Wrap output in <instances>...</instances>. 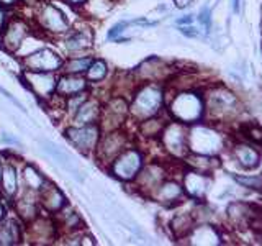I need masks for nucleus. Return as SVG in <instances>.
Wrapping results in <instances>:
<instances>
[{
	"mask_svg": "<svg viewBox=\"0 0 262 246\" xmlns=\"http://www.w3.org/2000/svg\"><path fill=\"white\" fill-rule=\"evenodd\" d=\"M205 100V121L223 125L234 123L244 113V104L234 90L221 82H213L202 90Z\"/></svg>",
	"mask_w": 262,
	"mask_h": 246,
	"instance_id": "1",
	"label": "nucleus"
},
{
	"mask_svg": "<svg viewBox=\"0 0 262 246\" xmlns=\"http://www.w3.org/2000/svg\"><path fill=\"white\" fill-rule=\"evenodd\" d=\"M166 113L170 120L193 125L205 120V100L200 89H167Z\"/></svg>",
	"mask_w": 262,
	"mask_h": 246,
	"instance_id": "2",
	"label": "nucleus"
},
{
	"mask_svg": "<svg viewBox=\"0 0 262 246\" xmlns=\"http://www.w3.org/2000/svg\"><path fill=\"white\" fill-rule=\"evenodd\" d=\"M128 102L131 121H139L159 115L166 109V84H161V82H138Z\"/></svg>",
	"mask_w": 262,
	"mask_h": 246,
	"instance_id": "3",
	"label": "nucleus"
},
{
	"mask_svg": "<svg viewBox=\"0 0 262 246\" xmlns=\"http://www.w3.org/2000/svg\"><path fill=\"white\" fill-rule=\"evenodd\" d=\"M31 22L35 31L48 38H61L69 31L72 22L59 5L53 0H41V2L31 8Z\"/></svg>",
	"mask_w": 262,
	"mask_h": 246,
	"instance_id": "4",
	"label": "nucleus"
},
{
	"mask_svg": "<svg viewBox=\"0 0 262 246\" xmlns=\"http://www.w3.org/2000/svg\"><path fill=\"white\" fill-rule=\"evenodd\" d=\"M225 150L228 141L221 127L205 120L188 125V153L220 156Z\"/></svg>",
	"mask_w": 262,
	"mask_h": 246,
	"instance_id": "5",
	"label": "nucleus"
},
{
	"mask_svg": "<svg viewBox=\"0 0 262 246\" xmlns=\"http://www.w3.org/2000/svg\"><path fill=\"white\" fill-rule=\"evenodd\" d=\"M146 161H147L146 150L133 141L106 166V172L113 179L120 180L123 184H131L139 174V171H141Z\"/></svg>",
	"mask_w": 262,
	"mask_h": 246,
	"instance_id": "6",
	"label": "nucleus"
},
{
	"mask_svg": "<svg viewBox=\"0 0 262 246\" xmlns=\"http://www.w3.org/2000/svg\"><path fill=\"white\" fill-rule=\"evenodd\" d=\"M33 31H35V27H33L31 18L21 13V7L16 8V10L10 13V18H8L2 31H0V48H2L7 54L15 56V53L18 51L20 46L23 45V41L27 39Z\"/></svg>",
	"mask_w": 262,
	"mask_h": 246,
	"instance_id": "7",
	"label": "nucleus"
},
{
	"mask_svg": "<svg viewBox=\"0 0 262 246\" xmlns=\"http://www.w3.org/2000/svg\"><path fill=\"white\" fill-rule=\"evenodd\" d=\"M158 145L170 161H182L188 154V125L177 120H167Z\"/></svg>",
	"mask_w": 262,
	"mask_h": 246,
	"instance_id": "8",
	"label": "nucleus"
},
{
	"mask_svg": "<svg viewBox=\"0 0 262 246\" xmlns=\"http://www.w3.org/2000/svg\"><path fill=\"white\" fill-rule=\"evenodd\" d=\"M133 141H135V138L133 135H129V131L126 128L102 131L92 158L100 164L103 169H106V166Z\"/></svg>",
	"mask_w": 262,
	"mask_h": 246,
	"instance_id": "9",
	"label": "nucleus"
},
{
	"mask_svg": "<svg viewBox=\"0 0 262 246\" xmlns=\"http://www.w3.org/2000/svg\"><path fill=\"white\" fill-rule=\"evenodd\" d=\"M167 159V158H166ZM166 159H147L144 166L139 171L136 179L131 182L135 192H138L144 199H149L151 194L158 189L167 176H170L169 161Z\"/></svg>",
	"mask_w": 262,
	"mask_h": 246,
	"instance_id": "10",
	"label": "nucleus"
},
{
	"mask_svg": "<svg viewBox=\"0 0 262 246\" xmlns=\"http://www.w3.org/2000/svg\"><path fill=\"white\" fill-rule=\"evenodd\" d=\"M62 135L66 141L77 153L92 158L102 135V128L98 123H92V125H68L62 130Z\"/></svg>",
	"mask_w": 262,
	"mask_h": 246,
	"instance_id": "11",
	"label": "nucleus"
},
{
	"mask_svg": "<svg viewBox=\"0 0 262 246\" xmlns=\"http://www.w3.org/2000/svg\"><path fill=\"white\" fill-rule=\"evenodd\" d=\"M129 118V102L123 95H108L103 100L102 115H100V125L102 131H110L117 128H126Z\"/></svg>",
	"mask_w": 262,
	"mask_h": 246,
	"instance_id": "12",
	"label": "nucleus"
},
{
	"mask_svg": "<svg viewBox=\"0 0 262 246\" xmlns=\"http://www.w3.org/2000/svg\"><path fill=\"white\" fill-rule=\"evenodd\" d=\"M18 79L23 82V86L27 87L41 104L48 102L56 92V82H57L56 72L21 69L18 74Z\"/></svg>",
	"mask_w": 262,
	"mask_h": 246,
	"instance_id": "13",
	"label": "nucleus"
},
{
	"mask_svg": "<svg viewBox=\"0 0 262 246\" xmlns=\"http://www.w3.org/2000/svg\"><path fill=\"white\" fill-rule=\"evenodd\" d=\"M64 54L56 49L43 46L27 56L20 57V68L28 71H43V72H56L59 74L64 64Z\"/></svg>",
	"mask_w": 262,
	"mask_h": 246,
	"instance_id": "14",
	"label": "nucleus"
},
{
	"mask_svg": "<svg viewBox=\"0 0 262 246\" xmlns=\"http://www.w3.org/2000/svg\"><path fill=\"white\" fill-rule=\"evenodd\" d=\"M25 240L31 244H51L59 240V228L53 215L41 212L36 218L25 223Z\"/></svg>",
	"mask_w": 262,
	"mask_h": 246,
	"instance_id": "15",
	"label": "nucleus"
},
{
	"mask_svg": "<svg viewBox=\"0 0 262 246\" xmlns=\"http://www.w3.org/2000/svg\"><path fill=\"white\" fill-rule=\"evenodd\" d=\"M62 54L64 56H74V54H85L94 46V30L87 23L82 25H71L69 31L62 35L61 38Z\"/></svg>",
	"mask_w": 262,
	"mask_h": 246,
	"instance_id": "16",
	"label": "nucleus"
},
{
	"mask_svg": "<svg viewBox=\"0 0 262 246\" xmlns=\"http://www.w3.org/2000/svg\"><path fill=\"white\" fill-rule=\"evenodd\" d=\"M177 71L172 68V64L161 59L158 56H151L144 59L143 63H139L136 69H133V77L136 82H166L174 76Z\"/></svg>",
	"mask_w": 262,
	"mask_h": 246,
	"instance_id": "17",
	"label": "nucleus"
},
{
	"mask_svg": "<svg viewBox=\"0 0 262 246\" xmlns=\"http://www.w3.org/2000/svg\"><path fill=\"white\" fill-rule=\"evenodd\" d=\"M180 182H182L184 192L188 200L200 202L207 199L213 184V177L208 172H202L184 166L182 174H180Z\"/></svg>",
	"mask_w": 262,
	"mask_h": 246,
	"instance_id": "18",
	"label": "nucleus"
},
{
	"mask_svg": "<svg viewBox=\"0 0 262 246\" xmlns=\"http://www.w3.org/2000/svg\"><path fill=\"white\" fill-rule=\"evenodd\" d=\"M231 159L241 171L251 172L260 168L262 164V151L259 150V145L248 141V139H239L228 148Z\"/></svg>",
	"mask_w": 262,
	"mask_h": 246,
	"instance_id": "19",
	"label": "nucleus"
},
{
	"mask_svg": "<svg viewBox=\"0 0 262 246\" xmlns=\"http://www.w3.org/2000/svg\"><path fill=\"white\" fill-rule=\"evenodd\" d=\"M149 199L154 200L156 203L162 205V207H166V209L179 207V205H182L188 200L185 192H184V187H182V182H180V179L174 177L172 174L162 180V182L158 186V189L151 194Z\"/></svg>",
	"mask_w": 262,
	"mask_h": 246,
	"instance_id": "20",
	"label": "nucleus"
},
{
	"mask_svg": "<svg viewBox=\"0 0 262 246\" xmlns=\"http://www.w3.org/2000/svg\"><path fill=\"white\" fill-rule=\"evenodd\" d=\"M10 209L23 223H28V221L36 218L41 213L38 192H33V191H28V189L21 187L20 192L16 194V197L10 202Z\"/></svg>",
	"mask_w": 262,
	"mask_h": 246,
	"instance_id": "21",
	"label": "nucleus"
},
{
	"mask_svg": "<svg viewBox=\"0 0 262 246\" xmlns=\"http://www.w3.org/2000/svg\"><path fill=\"white\" fill-rule=\"evenodd\" d=\"M102 105L103 98L90 92L84 104L69 118V125H92V123H98L102 115Z\"/></svg>",
	"mask_w": 262,
	"mask_h": 246,
	"instance_id": "22",
	"label": "nucleus"
},
{
	"mask_svg": "<svg viewBox=\"0 0 262 246\" xmlns=\"http://www.w3.org/2000/svg\"><path fill=\"white\" fill-rule=\"evenodd\" d=\"M38 200H39L41 212L48 213V215H53V217L56 213H59L66 205L69 203L61 189L56 184L49 182V180H48V184L38 192Z\"/></svg>",
	"mask_w": 262,
	"mask_h": 246,
	"instance_id": "23",
	"label": "nucleus"
},
{
	"mask_svg": "<svg viewBox=\"0 0 262 246\" xmlns=\"http://www.w3.org/2000/svg\"><path fill=\"white\" fill-rule=\"evenodd\" d=\"M90 90V84L87 82L84 74H69V72H59L56 82V95L61 98H68L71 95H76L80 92Z\"/></svg>",
	"mask_w": 262,
	"mask_h": 246,
	"instance_id": "24",
	"label": "nucleus"
},
{
	"mask_svg": "<svg viewBox=\"0 0 262 246\" xmlns=\"http://www.w3.org/2000/svg\"><path fill=\"white\" fill-rule=\"evenodd\" d=\"M20 168L12 159H5L2 168V177H0V194H2L5 200L12 202L16 194L20 192Z\"/></svg>",
	"mask_w": 262,
	"mask_h": 246,
	"instance_id": "25",
	"label": "nucleus"
},
{
	"mask_svg": "<svg viewBox=\"0 0 262 246\" xmlns=\"http://www.w3.org/2000/svg\"><path fill=\"white\" fill-rule=\"evenodd\" d=\"M167 120H169V117H167L166 110H164L159 115H154V117L135 121V125H136L135 135H138V138H141L146 143H156L159 139L164 127H166Z\"/></svg>",
	"mask_w": 262,
	"mask_h": 246,
	"instance_id": "26",
	"label": "nucleus"
},
{
	"mask_svg": "<svg viewBox=\"0 0 262 246\" xmlns=\"http://www.w3.org/2000/svg\"><path fill=\"white\" fill-rule=\"evenodd\" d=\"M188 244H221L223 243V233H221V230L210 223V221H203V223H196L193 227V230L188 236L185 238Z\"/></svg>",
	"mask_w": 262,
	"mask_h": 246,
	"instance_id": "27",
	"label": "nucleus"
},
{
	"mask_svg": "<svg viewBox=\"0 0 262 246\" xmlns=\"http://www.w3.org/2000/svg\"><path fill=\"white\" fill-rule=\"evenodd\" d=\"M25 241V223L13 215L0 221V246H15Z\"/></svg>",
	"mask_w": 262,
	"mask_h": 246,
	"instance_id": "28",
	"label": "nucleus"
},
{
	"mask_svg": "<svg viewBox=\"0 0 262 246\" xmlns=\"http://www.w3.org/2000/svg\"><path fill=\"white\" fill-rule=\"evenodd\" d=\"M195 225H196V221H195L192 210H184V212H177L170 217L167 228H169L170 236L174 238V240L180 241V240H185Z\"/></svg>",
	"mask_w": 262,
	"mask_h": 246,
	"instance_id": "29",
	"label": "nucleus"
},
{
	"mask_svg": "<svg viewBox=\"0 0 262 246\" xmlns=\"http://www.w3.org/2000/svg\"><path fill=\"white\" fill-rule=\"evenodd\" d=\"M48 177L41 172L35 164L23 162L20 166V182L23 189H28L33 192H39L48 184Z\"/></svg>",
	"mask_w": 262,
	"mask_h": 246,
	"instance_id": "30",
	"label": "nucleus"
},
{
	"mask_svg": "<svg viewBox=\"0 0 262 246\" xmlns=\"http://www.w3.org/2000/svg\"><path fill=\"white\" fill-rule=\"evenodd\" d=\"M184 166L192 168L202 172H208L213 174V171L220 168V156H207V154H196V153H188L182 159Z\"/></svg>",
	"mask_w": 262,
	"mask_h": 246,
	"instance_id": "31",
	"label": "nucleus"
},
{
	"mask_svg": "<svg viewBox=\"0 0 262 246\" xmlns=\"http://www.w3.org/2000/svg\"><path fill=\"white\" fill-rule=\"evenodd\" d=\"M108 72H110V69H108L106 61L102 59V57H94L84 76L90 84V87H95V86H100L102 82L108 77Z\"/></svg>",
	"mask_w": 262,
	"mask_h": 246,
	"instance_id": "32",
	"label": "nucleus"
},
{
	"mask_svg": "<svg viewBox=\"0 0 262 246\" xmlns=\"http://www.w3.org/2000/svg\"><path fill=\"white\" fill-rule=\"evenodd\" d=\"M95 56L90 53L85 54H74V56H66L64 64L61 72H69V74H85L87 68L90 66Z\"/></svg>",
	"mask_w": 262,
	"mask_h": 246,
	"instance_id": "33",
	"label": "nucleus"
},
{
	"mask_svg": "<svg viewBox=\"0 0 262 246\" xmlns=\"http://www.w3.org/2000/svg\"><path fill=\"white\" fill-rule=\"evenodd\" d=\"M234 182H237L241 187L249 189V191H262V174H234Z\"/></svg>",
	"mask_w": 262,
	"mask_h": 246,
	"instance_id": "34",
	"label": "nucleus"
},
{
	"mask_svg": "<svg viewBox=\"0 0 262 246\" xmlns=\"http://www.w3.org/2000/svg\"><path fill=\"white\" fill-rule=\"evenodd\" d=\"M90 95V90H85V92H80V94H76V95H71L68 98H64V115L68 118H71L74 112H76L79 107L84 104L85 98Z\"/></svg>",
	"mask_w": 262,
	"mask_h": 246,
	"instance_id": "35",
	"label": "nucleus"
},
{
	"mask_svg": "<svg viewBox=\"0 0 262 246\" xmlns=\"http://www.w3.org/2000/svg\"><path fill=\"white\" fill-rule=\"evenodd\" d=\"M210 15H211L210 8H208V7H205L203 10L200 12L199 18H196V20H199V23L205 28V31H208V30H210Z\"/></svg>",
	"mask_w": 262,
	"mask_h": 246,
	"instance_id": "36",
	"label": "nucleus"
},
{
	"mask_svg": "<svg viewBox=\"0 0 262 246\" xmlns=\"http://www.w3.org/2000/svg\"><path fill=\"white\" fill-rule=\"evenodd\" d=\"M57 2H61V4L68 5V7L76 8V10H79V8L87 5V0H57Z\"/></svg>",
	"mask_w": 262,
	"mask_h": 246,
	"instance_id": "37",
	"label": "nucleus"
},
{
	"mask_svg": "<svg viewBox=\"0 0 262 246\" xmlns=\"http://www.w3.org/2000/svg\"><path fill=\"white\" fill-rule=\"evenodd\" d=\"M10 10H7V8L4 5H0V31H2V28L7 25L8 18H10Z\"/></svg>",
	"mask_w": 262,
	"mask_h": 246,
	"instance_id": "38",
	"label": "nucleus"
},
{
	"mask_svg": "<svg viewBox=\"0 0 262 246\" xmlns=\"http://www.w3.org/2000/svg\"><path fill=\"white\" fill-rule=\"evenodd\" d=\"M0 5H4L7 10H10V12H13V10H16V8L21 7L20 0H0Z\"/></svg>",
	"mask_w": 262,
	"mask_h": 246,
	"instance_id": "39",
	"label": "nucleus"
},
{
	"mask_svg": "<svg viewBox=\"0 0 262 246\" xmlns=\"http://www.w3.org/2000/svg\"><path fill=\"white\" fill-rule=\"evenodd\" d=\"M172 2H174L177 8H187V7H190L195 0H172Z\"/></svg>",
	"mask_w": 262,
	"mask_h": 246,
	"instance_id": "40",
	"label": "nucleus"
},
{
	"mask_svg": "<svg viewBox=\"0 0 262 246\" xmlns=\"http://www.w3.org/2000/svg\"><path fill=\"white\" fill-rule=\"evenodd\" d=\"M39 2H41V0H20V5L27 7V8H33V7H36Z\"/></svg>",
	"mask_w": 262,
	"mask_h": 246,
	"instance_id": "41",
	"label": "nucleus"
},
{
	"mask_svg": "<svg viewBox=\"0 0 262 246\" xmlns=\"http://www.w3.org/2000/svg\"><path fill=\"white\" fill-rule=\"evenodd\" d=\"M0 92H2V94H4L5 97H8V98H10V100H12V102H13V104H15L16 107H20V109H23V107H21V105L18 104V100H16V98H15V97H13L12 94H8L5 89H2V87H0Z\"/></svg>",
	"mask_w": 262,
	"mask_h": 246,
	"instance_id": "42",
	"label": "nucleus"
},
{
	"mask_svg": "<svg viewBox=\"0 0 262 246\" xmlns=\"http://www.w3.org/2000/svg\"><path fill=\"white\" fill-rule=\"evenodd\" d=\"M233 2H234V5H233L234 12H239V0H233Z\"/></svg>",
	"mask_w": 262,
	"mask_h": 246,
	"instance_id": "43",
	"label": "nucleus"
},
{
	"mask_svg": "<svg viewBox=\"0 0 262 246\" xmlns=\"http://www.w3.org/2000/svg\"><path fill=\"white\" fill-rule=\"evenodd\" d=\"M2 168H4V161L0 159V177H2Z\"/></svg>",
	"mask_w": 262,
	"mask_h": 246,
	"instance_id": "44",
	"label": "nucleus"
}]
</instances>
